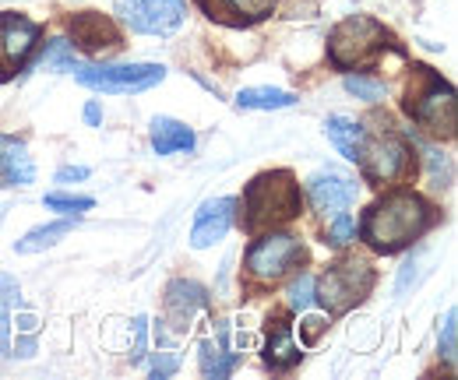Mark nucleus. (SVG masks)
I'll return each mask as SVG.
<instances>
[{"label": "nucleus", "mask_w": 458, "mask_h": 380, "mask_svg": "<svg viewBox=\"0 0 458 380\" xmlns=\"http://www.w3.org/2000/svg\"><path fill=\"white\" fill-rule=\"evenodd\" d=\"M430 222H434V208L423 198H416L409 190H395L385 201L367 208L360 232L377 254H395L402 247H409L412 240H420L430 229Z\"/></svg>", "instance_id": "nucleus-1"}, {"label": "nucleus", "mask_w": 458, "mask_h": 380, "mask_svg": "<svg viewBox=\"0 0 458 380\" xmlns=\"http://www.w3.org/2000/svg\"><path fill=\"white\" fill-rule=\"evenodd\" d=\"M243 212H247L243 225L250 232L300 215V187H296L293 173L289 169H276V173L254 176L250 187L243 190Z\"/></svg>", "instance_id": "nucleus-2"}, {"label": "nucleus", "mask_w": 458, "mask_h": 380, "mask_svg": "<svg viewBox=\"0 0 458 380\" xmlns=\"http://www.w3.org/2000/svg\"><path fill=\"white\" fill-rule=\"evenodd\" d=\"M78 85L96 89L103 96H134L163 85L166 67L163 63H74L71 67Z\"/></svg>", "instance_id": "nucleus-3"}, {"label": "nucleus", "mask_w": 458, "mask_h": 380, "mask_svg": "<svg viewBox=\"0 0 458 380\" xmlns=\"http://www.w3.org/2000/svg\"><path fill=\"white\" fill-rule=\"evenodd\" d=\"M370 289H374V268H370V261L349 258V261L332 265L328 272L318 278L314 300H318L325 310L339 314V310H349L352 303H360Z\"/></svg>", "instance_id": "nucleus-4"}, {"label": "nucleus", "mask_w": 458, "mask_h": 380, "mask_svg": "<svg viewBox=\"0 0 458 380\" xmlns=\"http://www.w3.org/2000/svg\"><path fill=\"white\" fill-rule=\"evenodd\" d=\"M423 81H427L423 89L409 92L405 109L412 113V120H416L427 134H434V138H455V120H458L455 92H452L441 78H434L427 67H423Z\"/></svg>", "instance_id": "nucleus-5"}, {"label": "nucleus", "mask_w": 458, "mask_h": 380, "mask_svg": "<svg viewBox=\"0 0 458 380\" xmlns=\"http://www.w3.org/2000/svg\"><path fill=\"white\" fill-rule=\"evenodd\" d=\"M385 46V29L367 18V14H352L335 25V32L328 36V50H332V60L335 67H356L363 60H370V54Z\"/></svg>", "instance_id": "nucleus-6"}, {"label": "nucleus", "mask_w": 458, "mask_h": 380, "mask_svg": "<svg viewBox=\"0 0 458 380\" xmlns=\"http://www.w3.org/2000/svg\"><path fill=\"white\" fill-rule=\"evenodd\" d=\"M303 261V243L289 232H272L247 250V272L258 282H276Z\"/></svg>", "instance_id": "nucleus-7"}, {"label": "nucleus", "mask_w": 458, "mask_h": 380, "mask_svg": "<svg viewBox=\"0 0 458 380\" xmlns=\"http://www.w3.org/2000/svg\"><path fill=\"white\" fill-rule=\"evenodd\" d=\"M116 14L141 36H170L183 25V0H116Z\"/></svg>", "instance_id": "nucleus-8"}, {"label": "nucleus", "mask_w": 458, "mask_h": 380, "mask_svg": "<svg viewBox=\"0 0 458 380\" xmlns=\"http://www.w3.org/2000/svg\"><path fill=\"white\" fill-rule=\"evenodd\" d=\"M405 163H409V148L405 141L395 138V134H381V138H370L363 141V156H360V165L367 173L370 183H392L405 173Z\"/></svg>", "instance_id": "nucleus-9"}, {"label": "nucleus", "mask_w": 458, "mask_h": 380, "mask_svg": "<svg viewBox=\"0 0 458 380\" xmlns=\"http://www.w3.org/2000/svg\"><path fill=\"white\" fill-rule=\"evenodd\" d=\"M307 198L321 215H339L356 201V183L335 169H321L307 180Z\"/></svg>", "instance_id": "nucleus-10"}, {"label": "nucleus", "mask_w": 458, "mask_h": 380, "mask_svg": "<svg viewBox=\"0 0 458 380\" xmlns=\"http://www.w3.org/2000/svg\"><path fill=\"white\" fill-rule=\"evenodd\" d=\"M236 218V198H216V201H205L194 215V229H191V247L194 250H208L216 247L223 236L229 232Z\"/></svg>", "instance_id": "nucleus-11"}, {"label": "nucleus", "mask_w": 458, "mask_h": 380, "mask_svg": "<svg viewBox=\"0 0 458 380\" xmlns=\"http://www.w3.org/2000/svg\"><path fill=\"white\" fill-rule=\"evenodd\" d=\"M198 4H201V11H205L212 21L243 29V25H254V21L268 18L279 0H198Z\"/></svg>", "instance_id": "nucleus-12"}, {"label": "nucleus", "mask_w": 458, "mask_h": 380, "mask_svg": "<svg viewBox=\"0 0 458 380\" xmlns=\"http://www.w3.org/2000/svg\"><path fill=\"white\" fill-rule=\"evenodd\" d=\"M71 36L74 43L85 50V54H106V50H116L120 46V36L110 25V18L96 14V11H85V14H74L71 18Z\"/></svg>", "instance_id": "nucleus-13"}, {"label": "nucleus", "mask_w": 458, "mask_h": 380, "mask_svg": "<svg viewBox=\"0 0 458 380\" xmlns=\"http://www.w3.org/2000/svg\"><path fill=\"white\" fill-rule=\"evenodd\" d=\"M39 43V25L14 14V11H4L0 14V54L7 56L11 63H21L25 56L32 54V46Z\"/></svg>", "instance_id": "nucleus-14"}, {"label": "nucleus", "mask_w": 458, "mask_h": 380, "mask_svg": "<svg viewBox=\"0 0 458 380\" xmlns=\"http://www.w3.org/2000/svg\"><path fill=\"white\" fill-rule=\"evenodd\" d=\"M205 303H208V292H205L198 282L180 278V282H173L170 289H166V314H170V325L176 327V331H187L191 321H194V314H198Z\"/></svg>", "instance_id": "nucleus-15"}, {"label": "nucleus", "mask_w": 458, "mask_h": 380, "mask_svg": "<svg viewBox=\"0 0 458 380\" xmlns=\"http://www.w3.org/2000/svg\"><path fill=\"white\" fill-rule=\"evenodd\" d=\"M36 180V165L29 148L18 138H0V183L4 187H29Z\"/></svg>", "instance_id": "nucleus-16"}, {"label": "nucleus", "mask_w": 458, "mask_h": 380, "mask_svg": "<svg viewBox=\"0 0 458 380\" xmlns=\"http://www.w3.org/2000/svg\"><path fill=\"white\" fill-rule=\"evenodd\" d=\"M325 138L339 148V156H345L349 163H360V156H363V141H367V131H363L356 120H349V116H343V113L328 116V120H325Z\"/></svg>", "instance_id": "nucleus-17"}, {"label": "nucleus", "mask_w": 458, "mask_h": 380, "mask_svg": "<svg viewBox=\"0 0 458 380\" xmlns=\"http://www.w3.org/2000/svg\"><path fill=\"white\" fill-rule=\"evenodd\" d=\"M152 148L156 156H176L194 148V131L173 116H156L152 120Z\"/></svg>", "instance_id": "nucleus-18"}, {"label": "nucleus", "mask_w": 458, "mask_h": 380, "mask_svg": "<svg viewBox=\"0 0 458 380\" xmlns=\"http://www.w3.org/2000/svg\"><path fill=\"white\" fill-rule=\"evenodd\" d=\"M300 356H303V352L296 349L289 325L276 321V325L268 327V342H265V363H268L272 370H289V367H296V363H300Z\"/></svg>", "instance_id": "nucleus-19"}, {"label": "nucleus", "mask_w": 458, "mask_h": 380, "mask_svg": "<svg viewBox=\"0 0 458 380\" xmlns=\"http://www.w3.org/2000/svg\"><path fill=\"white\" fill-rule=\"evenodd\" d=\"M236 106L240 109H289L296 106V96L283 92V89H268V85H254V89H243L236 96Z\"/></svg>", "instance_id": "nucleus-20"}, {"label": "nucleus", "mask_w": 458, "mask_h": 380, "mask_svg": "<svg viewBox=\"0 0 458 380\" xmlns=\"http://www.w3.org/2000/svg\"><path fill=\"white\" fill-rule=\"evenodd\" d=\"M71 229H74V222H50V225H39V229L25 232V236L14 243V250H18V254H39V250H47V247L60 243Z\"/></svg>", "instance_id": "nucleus-21"}, {"label": "nucleus", "mask_w": 458, "mask_h": 380, "mask_svg": "<svg viewBox=\"0 0 458 380\" xmlns=\"http://www.w3.org/2000/svg\"><path fill=\"white\" fill-rule=\"evenodd\" d=\"M18 303V282L0 274V352L11 349V307Z\"/></svg>", "instance_id": "nucleus-22"}, {"label": "nucleus", "mask_w": 458, "mask_h": 380, "mask_svg": "<svg viewBox=\"0 0 458 380\" xmlns=\"http://www.w3.org/2000/svg\"><path fill=\"white\" fill-rule=\"evenodd\" d=\"M240 363V352H226V349H216V345H201V370L205 377L223 380L229 377V370Z\"/></svg>", "instance_id": "nucleus-23"}, {"label": "nucleus", "mask_w": 458, "mask_h": 380, "mask_svg": "<svg viewBox=\"0 0 458 380\" xmlns=\"http://www.w3.org/2000/svg\"><path fill=\"white\" fill-rule=\"evenodd\" d=\"M458 314L455 307L445 314V325H441V338H437V352H441V359L455 370V356H458Z\"/></svg>", "instance_id": "nucleus-24"}, {"label": "nucleus", "mask_w": 458, "mask_h": 380, "mask_svg": "<svg viewBox=\"0 0 458 380\" xmlns=\"http://www.w3.org/2000/svg\"><path fill=\"white\" fill-rule=\"evenodd\" d=\"M50 212H60V215H81V212H92V198H85V194H47V201H43Z\"/></svg>", "instance_id": "nucleus-25"}, {"label": "nucleus", "mask_w": 458, "mask_h": 380, "mask_svg": "<svg viewBox=\"0 0 458 380\" xmlns=\"http://www.w3.org/2000/svg\"><path fill=\"white\" fill-rule=\"evenodd\" d=\"M345 92L356 96V99H363V103H377L385 96V85L374 81V78H363V74H349L345 78Z\"/></svg>", "instance_id": "nucleus-26"}, {"label": "nucleus", "mask_w": 458, "mask_h": 380, "mask_svg": "<svg viewBox=\"0 0 458 380\" xmlns=\"http://www.w3.org/2000/svg\"><path fill=\"white\" fill-rule=\"evenodd\" d=\"M314 303V278L310 274H300L293 285H289V307L293 310H307Z\"/></svg>", "instance_id": "nucleus-27"}, {"label": "nucleus", "mask_w": 458, "mask_h": 380, "mask_svg": "<svg viewBox=\"0 0 458 380\" xmlns=\"http://www.w3.org/2000/svg\"><path fill=\"white\" fill-rule=\"evenodd\" d=\"M43 67H64V71H71V67H74L71 43H67V39H54V43L47 46V54H43Z\"/></svg>", "instance_id": "nucleus-28"}, {"label": "nucleus", "mask_w": 458, "mask_h": 380, "mask_svg": "<svg viewBox=\"0 0 458 380\" xmlns=\"http://www.w3.org/2000/svg\"><path fill=\"white\" fill-rule=\"evenodd\" d=\"M352 240H356V222L345 215V212H339L335 222H332V229H328V243H332V247H345V243H352Z\"/></svg>", "instance_id": "nucleus-29"}, {"label": "nucleus", "mask_w": 458, "mask_h": 380, "mask_svg": "<svg viewBox=\"0 0 458 380\" xmlns=\"http://www.w3.org/2000/svg\"><path fill=\"white\" fill-rule=\"evenodd\" d=\"M176 370H180V359H176L173 352H159V356H156V363H152V377H159V380L173 377Z\"/></svg>", "instance_id": "nucleus-30"}, {"label": "nucleus", "mask_w": 458, "mask_h": 380, "mask_svg": "<svg viewBox=\"0 0 458 380\" xmlns=\"http://www.w3.org/2000/svg\"><path fill=\"white\" fill-rule=\"evenodd\" d=\"M134 349H131V356H134V359H141V356H145V327H148V321H145V317H134Z\"/></svg>", "instance_id": "nucleus-31"}, {"label": "nucleus", "mask_w": 458, "mask_h": 380, "mask_svg": "<svg viewBox=\"0 0 458 380\" xmlns=\"http://www.w3.org/2000/svg\"><path fill=\"white\" fill-rule=\"evenodd\" d=\"M89 176V169L85 165H64L57 173V183H71V180H85Z\"/></svg>", "instance_id": "nucleus-32"}, {"label": "nucleus", "mask_w": 458, "mask_h": 380, "mask_svg": "<svg viewBox=\"0 0 458 380\" xmlns=\"http://www.w3.org/2000/svg\"><path fill=\"white\" fill-rule=\"evenodd\" d=\"M321 327H325V321H321V317H307V321H303V331H307V342H314V338L321 334Z\"/></svg>", "instance_id": "nucleus-33"}, {"label": "nucleus", "mask_w": 458, "mask_h": 380, "mask_svg": "<svg viewBox=\"0 0 458 380\" xmlns=\"http://www.w3.org/2000/svg\"><path fill=\"white\" fill-rule=\"evenodd\" d=\"M85 120H89V123H99V106H96V103L85 106Z\"/></svg>", "instance_id": "nucleus-34"}]
</instances>
